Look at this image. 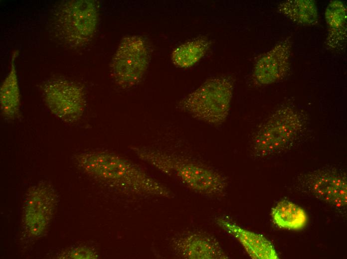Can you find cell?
Segmentation results:
<instances>
[{"instance_id": "1", "label": "cell", "mask_w": 347, "mask_h": 259, "mask_svg": "<svg viewBox=\"0 0 347 259\" xmlns=\"http://www.w3.org/2000/svg\"><path fill=\"white\" fill-rule=\"evenodd\" d=\"M76 162L85 173L122 192L170 197L171 192L142 167L114 153L89 151L78 155Z\"/></svg>"}, {"instance_id": "2", "label": "cell", "mask_w": 347, "mask_h": 259, "mask_svg": "<svg viewBox=\"0 0 347 259\" xmlns=\"http://www.w3.org/2000/svg\"><path fill=\"white\" fill-rule=\"evenodd\" d=\"M136 154L161 172L178 179L189 188L209 195L224 192L227 181L212 168L184 157L143 147H132Z\"/></svg>"}, {"instance_id": "3", "label": "cell", "mask_w": 347, "mask_h": 259, "mask_svg": "<svg viewBox=\"0 0 347 259\" xmlns=\"http://www.w3.org/2000/svg\"><path fill=\"white\" fill-rule=\"evenodd\" d=\"M234 86V80L230 76L210 78L183 98L178 108L197 120L220 126L229 114Z\"/></svg>"}, {"instance_id": "4", "label": "cell", "mask_w": 347, "mask_h": 259, "mask_svg": "<svg viewBox=\"0 0 347 259\" xmlns=\"http://www.w3.org/2000/svg\"><path fill=\"white\" fill-rule=\"evenodd\" d=\"M98 6L95 1H63L52 12L51 25L58 39L66 46L75 48L89 42L98 22Z\"/></svg>"}, {"instance_id": "5", "label": "cell", "mask_w": 347, "mask_h": 259, "mask_svg": "<svg viewBox=\"0 0 347 259\" xmlns=\"http://www.w3.org/2000/svg\"><path fill=\"white\" fill-rule=\"evenodd\" d=\"M305 126L304 118L296 110L284 107L276 110L258 128L252 140L257 157L278 153L301 136Z\"/></svg>"}, {"instance_id": "6", "label": "cell", "mask_w": 347, "mask_h": 259, "mask_svg": "<svg viewBox=\"0 0 347 259\" xmlns=\"http://www.w3.org/2000/svg\"><path fill=\"white\" fill-rule=\"evenodd\" d=\"M147 43L139 35L122 39L110 63L112 77L123 89L137 85L143 79L149 64L150 54Z\"/></svg>"}, {"instance_id": "7", "label": "cell", "mask_w": 347, "mask_h": 259, "mask_svg": "<svg viewBox=\"0 0 347 259\" xmlns=\"http://www.w3.org/2000/svg\"><path fill=\"white\" fill-rule=\"evenodd\" d=\"M45 105L55 116L63 122L73 123L82 117L86 98L83 88L63 78H52L42 87Z\"/></svg>"}, {"instance_id": "8", "label": "cell", "mask_w": 347, "mask_h": 259, "mask_svg": "<svg viewBox=\"0 0 347 259\" xmlns=\"http://www.w3.org/2000/svg\"><path fill=\"white\" fill-rule=\"evenodd\" d=\"M302 185L319 200L337 209H345L347 203V175L345 172L326 169L305 174Z\"/></svg>"}, {"instance_id": "9", "label": "cell", "mask_w": 347, "mask_h": 259, "mask_svg": "<svg viewBox=\"0 0 347 259\" xmlns=\"http://www.w3.org/2000/svg\"><path fill=\"white\" fill-rule=\"evenodd\" d=\"M291 52V42L289 39H284L262 55L254 65V82L264 86L283 78L289 69Z\"/></svg>"}, {"instance_id": "10", "label": "cell", "mask_w": 347, "mask_h": 259, "mask_svg": "<svg viewBox=\"0 0 347 259\" xmlns=\"http://www.w3.org/2000/svg\"><path fill=\"white\" fill-rule=\"evenodd\" d=\"M175 253L180 257L188 259H225L228 257L218 242L203 233L183 234L173 241Z\"/></svg>"}, {"instance_id": "11", "label": "cell", "mask_w": 347, "mask_h": 259, "mask_svg": "<svg viewBox=\"0 0 347 259\" xmlns=\"http://www.w3.org/2000/svg\"><path fill=\"white\" fill-rule=\"evenodd\" d=\"M216 222L240 242L252 259H279L272 243L263 235L246 230L223 218L217 219Z\"/></svg>"}, {"instance_id": "12", "label": "cell", "mask_w": 347, "mask_h": 259, "mask_svg": "<svg viewBox=\"0 0 347 259\" xmlns=\"http://www.w3.org/2000/svg\"><path fill=\"white\" fill-rule=\"evenodd\" d=\"M44 185L33 188L25 203V221L33 234L38 235L45 229L53 203L50 189Z\"/></svg>"}, {"instance_id": "13", "label": "cell", "mask_w": 347, "mask_h": 259, "mask_svg": "<svg viewBox=\"0 0 347 259\" xmlns=\"http://www.w3.org/2000/svg\"><path fill=\"white\" fill-rule=\"evenodd\" d=\"M16 54L14 52L12 56L9 72L0 89V109L3 116L8 119L16 118L20 110V94L15 65Z\"/></svg>"}, {"instance_id": "14", "label": "cell", "mask_w": 347, "mask_h": 259, "mask_svg": "<svg viewBox=\"0 0 347 259\" xmlns=\"http://www.w3.org/2000/svg\"><path fill=\"white\" fill-rule=\"evenodd\" d=\"M274 223L281 228L297 230L303 229L307 222L304 210L287 200H282L271 209Z\"/></svg>"}, {"instance_id": "15", "label": "cell", "mask_w": 347, "mask_h": 259, "mask_svg": "<svg viewBox=\"0 0 347 259\" xmlns=\"http://www.w3.org/2000/svg\"><path fill=\"white\" fill-rule=\"evenodd\" d=\"M210 43V41L204 37H199L186 42L173 50L171 55L172 61L177 67L189 68L205 55Z\"/></svg>"}, {"instance_id": "16", "label": "cell", "mask_w": 347, "mask_h": 259, "mask_svg": "<svg viewBox=\"0 0 347 259\" xmlns=\"http://www.w3.org/2000/svg\"><path fill=\"white\" fill-rule=\"evenodd\" d=\"M326 20L329 27L327 42L330 46L336 47L342 45L346 39L347 9L340 1H333L328 6Z\"/></svg>"}, {"instance_id": "17", "label": "cell", "mask_w": 347, "mask_h": 259, "mask_svg": "<svg viewBox=\"0 0 347 259\" xmlns=\"http://www.w3.org/2000/svg\"><path fill=\"white\" fill-rule=\"evenodd\" d=\"M279 11L294 22L312 25L318 22L316 4L313 0H287L281 3Z\"/></svg>"}, {"instance_id": "18", "label": "cell", "mask_w": 347, "mask_h": 259, "mask_svg": "<svg viewBox=\"0 0 347 259\" xmlns=\"http://www.w3.org/2000/svg\"><path fill=\"white\" fill-rule=\"evenodd\" d=\"M70 258L72 259H96V253L87 247H81L75 249L71 252Z\"/></svg>"}]
</instances>
